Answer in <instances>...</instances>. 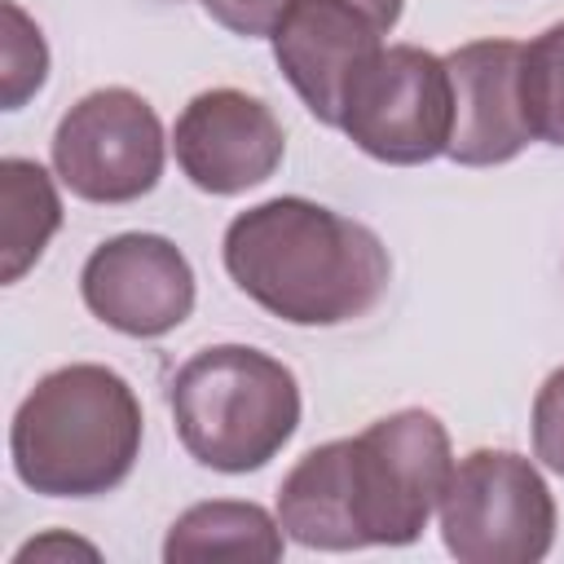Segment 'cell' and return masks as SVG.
<instances>
[{
    "label": "cell",
    "instance_id": "cell-19",
    "mask_svg": "<svg viewBox=\"0 0 564 564\" xmlns=\"http://www.w3.org/2000/svg\"><path fill=\"white\" fill-rule=\"evenodd\" d=\"M70 555H84V560H97V546L93 542H79L70 533H44V538H31L13 560L18 564H31V560H70Z\"/></svg>",
    "mask_w": 564,
    "mask_h": 564
},
{
    "label": "cell",
    "instance_id": "cell-8",
    "mask_svg": "<svg viewBox=\"0 0 564 564\" xmlns=\"http://www.w3.org/2000/svg\"><path fill=\"white\" fill-rule=\"evenodd\" d=\"M401 9V0H291L269 40L286 84L313 119L339 128L352 75L383 48Z\"/></svg>",
    "mask_w": 564,
    "mask_h": 564
},
{
    "label": "cell",
    "instance_id": "cell-10",
    "mask_svg": "<svg viewBox=\"0 0 564 564\" xmlns=\"http://www.w3.org/2000/svg\"><path fill=\"white\" fill-rule=\"evenodd\" d=\"M172 150L203 194L229 198L278 172L286 137L260 97L242 88H207L176 115Z\"/></svg>",
    "mask_w": 564,
    "mask_h": 564
},
{
    "label": "cell",
    "instance_id": "cell-5",
    "mask_svg": "<svg viewBox=\"0 0 564 564\" xmlns=\"http://www.w3.org/2000/svg\"><path fill=\"white\" fill-rule=\"evenodd\" d=\"M441 538L458 564H538L555 542V498L516 449H471L441 494Z\"/></svg>",
    "mask_w": 564,
    "mask_h": 564
},
{
    "label": "cell",
    "instance_id": "cell-12",
    "mask_svg": "<svg viewBox=\"0 0 564 564\" xmlns=\"http://www.w3.org/2000/svg\"><path fill=\"white\" fill-rule=\"evenodd\" d=\"M278 524L291 542L308 551H361L348 480H344V441L308 449L278 485Z\"/></svg>",
    "mask_w": 564,
    "mask_h": 564
},
{
    "label": "cell",
    "instance_id": "cell-14",
    "mask_svg": "<svg viewBox=\"0 0 564 564\" xmlns=\"http://www.w3.org/2000/svg\"><path fill=\"white\" fill-rule=\"evenodd\" d=\"M62 229V198L53 176L31 159H0V278L18 282Z\"/></svg>",
    "mask_w": 564,
    "mask_h": 564
},
{
    "label": "cell",
    "instance_id": "cell-18",
    "mask_svg": "<svg viewBox=\"0 0 564 564\" xmlns=\"http://www.w3.org/2000/svg\"><path fill=\"white\" fill-rule=\"evenodd\" d=\"M203 9L234 35L242 40H260V35H273L282 13L291 9V0H203Z\"/></svg>",
    "mask_w": 564,
    "mask_h": 564
},
{
    "label": "cell",
    "instance_id": "cell-17",
    "mask_svg": "<svg viewBox=\"0 0 564 564\" xmlns=\"http://www.w3.org/2000/svg\"><path fill=\"white\" fill-rule=\"evenodd\" d=\"M533 454L564 476V366L551 370L533 397Z\"/></svg>",
    "mask_w": 564,
    "mask_h": 564
},
{
    "label": "cell",
    "instance_id": "cell-2",
    "mask_svg": "<svg viewBox=\"0 0 564 564\" xmlns=\"http://www.w3.org/2000/svg\"><path fill=\"white\" fill-rule=\"evenodd\" d=\"M141 401L119 370L70 361L22 397L9 458L31 494L97 498L128 480L141 454Z\"/></svg>",
    "mask_w": 564,
    "mask_h": 564
},
{
    "label": "cell",
    "instance_id": "cell-1",
    "mask_svg": "<svg viewBox=\"0 0 564 564\" xmlns=\"http://www.w3.org/2000/svg\"><path fill=\"white\" fill-rule=\"evenodd\" d=\"M220 256L238 291L291 326L357 322L392 278L388 247L370 225L300 194L238 212Z\"/></svg>",
    "mask_w": 564,
    "mask_h": 564
},
{
    "label": "cell",
    "instance_id": "cell-3",
    "mask_svg": "<svg viewBox=\"0 0 564 564\" xmlns=\"http://www.w3.org/2000/svg\"><path fill=\"white\" fill-rule=\"evenodd\" d=\"M167 405L189 458L225 476L264 467L300 427V383L291 366L247 344L194 352L176 370Z\"/></svg>",
    "mask_w": 564,
    "mask_h": 564
},
{
    "label": "cell",
    "instance_id": "cell-15",
    "mask_svg": "<svg viewBox=\"0 0 564 564\" xmlns=\"http://www.w3.org/2000/svg\"><path fill=\"white\" fill-rule=\"evenodd\" d=\"M520 106L538 141L564 145V22L520 48Z\"/></svg>",
    "mask_w": 564,
    "mask_h": 564
},
{
    "label": "cell",
    "instance_id": "cell-16",
    "mask_svg": "<svg viewBox=\"0 0 564 564\" xmlns=\"http://www.w3.org/2000/svg\"><path fill=\"white\" fill-rule=\"evenodd\" d=\"M0 13H4V48H0L4 53V70H0V79H4V110H18L26 97L40 93V84L48 75V48H44L40 26L13 0H4Z\"/></svg>",
    "mask_w": 564,
    "mask_h": 564
},
{
    "label": "cell",
    "instance_id": "cell-4",
    "mask_svg": "<svg viewBox=\"0 0 564 564\" xmlns=\"http://www.w3.org/2000/svg\"><path fill=\"white\" fill-rule=\"evenodd\" d=\"M454 471L449 432L432 410H397L344 436V480L361 546H410Z\"/></svg>",
    "mask_w": 564,
    "mask_h": 564
},
{
    "label": "cell",
    "instance_id": "cell-13",
    "mask_svg": "<svg viewBox=\"0 0 564 564\" xmlns=\"http://www.w3.org/2000/svg\"><path fill=\"white\" fill-rule=\"evenodd\" d=\"M167 564H194V560H282V524L260 502L238 498H212L181 511L163 538Z\"/></svg>",
    "mask_w": 564,
    "mask_h": 564
},
{
    "label": "cell",
    "instance_id": "cell-11",
    "mask_svg": "<svg viewBox=\"0 0 564 564\" xmlns=\"http://www.w3.org/2000/svg\"><path fill=\"white\" fill-rule=\"evenodd\" d=\"M520 48L516 40H471L445 53L454 84V132L445 154L454 163H511L533 141L520 106Z\"/></svg>",
    "mask_w": 564,
    "mask_h": 564
},
{
    "label": "cell",
    "instance_id": "cell-7",
    "mask_svg": "<svg viewBox=\"0 0 564 564\" xmlns=\"http://www.w3.org/2000/svg\"><path fill=\"white\" fill-rule=\"evenodd\" d=\"M163 123L132 88L79 97L53 132V167L84 203H132L163 176Z\"/></svg>",
    "mask_w": 564,
    "mask_h": 564
},
{
    "label": "cell",
    "instance_id": "cell-9",
    "mask_svg": "<svg viewBox=\"0 0 564 564\" xmlns=\"http://www.w3.org/2000/svg\"><path fill=\"white\" fill-rule=\"evenodd\" d=\"M79 295L110 330L159 339L194 313V269L163 234H119L84 260Z\"/></svg>",
    "mask_w": 564,
    "mask_h": 564
},
{
    "label": "cell",
    "instance_id": "cell-6",
    "mask_svg": "<svg viewBox=\"0 0 564 564\" xmlns=\"http://www.w3.org/2000/svg\"><path fill=\"white\" fill-rule=\"evenodd\" d=\"M339 128L379 163H432L449 150L454 132V84L445 57L419 44H383L352 75L339 106Z\"/></svg>",
    "mask_w": 564,
    "mask_h": 564
}]
</instances>
